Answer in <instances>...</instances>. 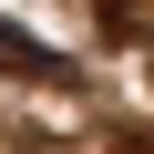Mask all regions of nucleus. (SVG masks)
I'll list each match as a JSON object with an SVG mask.
<instances>
[{"mask_svg":"<svg viewBox=\"0 0 154 154\" xmlns=\"http://www.w3.org/2000/svg\"><path fill=\"white\" fill-rule=\"evenodd\" d=\"M0 72H51V51H41L31 31H11V21H0Z\"/></svg>","mask_w":154,"mask_h":154,"instance_id":"1","label":"nucleus"}]
</instances>
